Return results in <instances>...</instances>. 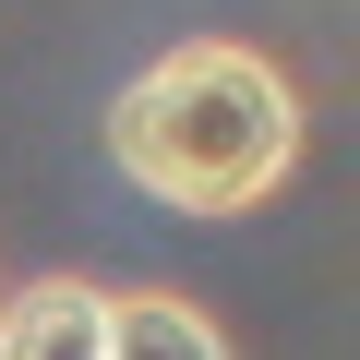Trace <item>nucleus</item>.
Returning <instances> with one entry per match:
<instances>
[{
  "label": "nucleus",
  "instance_id": "f257e3e1",
  "mask_svg": "<svg viewBox=\"0 0 360 360\" xmlns=\"http://www.w3.org/2000/svg\"><path fill=\"white\" fill-rule=\"evenodd\" d=\"M108 156L132 193H156L180 217H252L300 168V84L240 37L156 49L108 96Z\"/></svg>",
  "mask_w": 360,
  "mask_h": 360
},
{
  "label": "nucleus",
  "instance_id": "f03ea898",
  "mask_svg": "<svg viewBox=\"0 0 360 360\" xmlns=\"http://www.w3.org/2000/svg\"><path fill=\"white\" fill-rule=\"evenodd\" d=\"M0 360H108V288L37 276L0 300Z\"/></svg>",
  "mask_w": 360,
  "mask_h": 360
},
{
  "label": "nucleus",
  "instance_id": "7ed1b4c3",
  "mask_svg": "<svg viewBox=\"0 0 360 360\" xmlns=\"http://www.w3.org/2000/svg\"><path fill=\"white\" fill-rule=\"evenodd\" d=\"M108 360H229V336H217L205 300L132 288V300H108Z\"/></svg>",
  "mask_w": 360,
  "mask_h": 360
}]
</instances>
